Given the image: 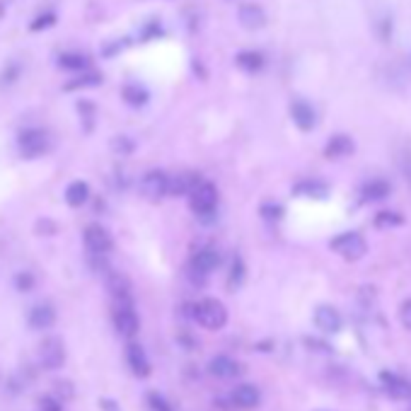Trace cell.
I'll use <instances>...</instances> for the list:
<instances>
[{
	"label": "cell",
	"instance_id": "1",
	"mask_svg": "<svg viewBox=\"0 0 411 411\" xmlns=\"http://www.w3.org/2000/svg\"><path fill=\"white\" fill-rule=\"evenodd\" d=\"M189 206L201 223H213L218 208V189L211 182H196V187L189 192Z\"/></svg>",
	"mask_w": 411,
	"mask_h": 411
},
{
	"label": "cell",
	"instance_id": "2",
	"mask_svg": "<svg viewBox=\"0 0 411 411\" xmlns=\"http://www.w3.org/2000/svg\"><path fill=\"white\" fill-rule=\"evenodd\" d=\"M192 317L199 327H204L208 331H218L228 324V310H225V305L216 298H204L199 300V303H194Z\"/></svg>",
	"mask_w": 411,
	"mask_h": 411
},
{
	"label": "cell",
	"instance_id": "3",
	"mask_svg": "<svg viewBox=\"0 0 411 411\" xmlns=\"http://www.w3.org/2000/svg\"><path fill=\"white\" fill-rule=\"evenodd\" d=\"M329 249L336 251V254L346 261H358L368 254V242L360 232L348 230V232H339V235L329 242Z\"/></svg>",
	"mask_w": 411,
	"mask_h": 411
},
{
	"label": "cell",
	"instance_id": "4",
	"mask_svg": "<svg viewBox=\"0 0 411 411\" xmlns=\"http://www.w3.org/2000/svg\"><path fill=\"white\" fill-rule=\"evenodd\" d=\"M170 180H172V177L165 175L162 170H150V172H145V175L140 177L138 189L148 201H160L170 194Z\"/></svg>",
	"mask_w": 411,
	"mask_h": 411
},
{
	"label": "cell",
	"instance_id": "5",
	"mask_svg": "<svg viewBox=\"0 0 411 411\" xmlns=\"http://www.w3.org/2000/svg\"><path fill=\"white\" fill-rule=\"evenodd\" d=\"M220 266V254L216 249H199L192 256V264H189V274L196 283H204V281Z\"/></svg>",
	"mask_w": 411,
	"mask_h": 411
},
{
	"label": "cell",
	"instance_id": "6",
	"mask_svg": "<svg viewBox=\"0 0 411 411\" xmlns=\"http://www.w3.org/2000/svg\"><path fill=\"white\" fill-rule=\"evenodd\" d=\"M114 327L124 339H133L140 329V320L133 310V303H114Z\"/></svg>",
	"mask_w": 411,
	"mask_h": 411
},
{
	"label": "cell",
	"instance_id": "7",
	"mask_svg": "<svg viewBox=\"0 0 411 411\" xmlns=\"http://www.w3.org/2000/svg\"><path fill=\"white\" fill-rule=\"evenodd\" d=\"M39 363L46 370H58V368L66 365V346L63 341L51 336V339L41 341L39 346Z\"/></svg>",
	"mask_w": 411,
	"mask_h": 411
},
{
	"label": "cell",
	"instance_id": "8",
	"mask_svg": "<svg viewBox=\"0 0 411 411\" xmlns=\"http://www.w3.org/2000/svg\"><path fill=\"white\" fill-rule=\"evenodd\" d=\"M17 145H20V152L24 157H39L48 150V133L41 131V128L24 131L17 138Z\"/></svg>",
	"mask_w": 411,
	"mask_h": 411
},
{
	"label": "cell",
	"instance_id": "9",
	"mask_svg": "<svg viewBox=\"0 0 411 411\" xmlns=\"http://www.w3.org/2000/svg\"><path fill=\"white\" fill-rule=\"evenodd\" d=\"M380 385H383L385 395H390L392 400H397V402L411 400V380L397 375V373L383 370L380 373Z\"/></svg>",
	"mask_w": 411,
	"mask_h": 411
},
{
	"label": "cell",
	"instance_id": "10",
	"mask_svg": "<svg viewBox=\"0 0 411 411\" xmlns=\"http://www.w3.org/2000/svg\"><path fill=\"white\" fill-rule=\"evenodd\" d=\"M112 235H109L107 228H102L100 223H90L85 228V247H88L95 256H104L109 249H112Z\"/></svg>",
	"mask_w": 411,
	"mask_h": 411
},
{
	"label": "cell",
	"instance_id": "11",
	"mask_svg": "<svg viewBox=\"0 0 411 411\" xmlns=\"http://www.w3.org/2000/svg\"><path fill=\"white\" fill-rule=\"evenodd\" d=\"M208 373H211L213 378L218 380H235L242 375V365L237 363L235 358H230V355H213L211 360H208Z\"/></svg>",
	"mask_w": 411,
	"mask_h": 411
},
{
	"label": "cell",
	"instance_id": "12",
	"mask_svg": "<svg viewBox=\"0 0 411 411\" xmlns=\"http://www.w3.org/2000/svg\"><path fill=\"white\" fill-rule=\"evenodd\" d=\"M126 363H128V368H131V373L136 378H148L150 375L148 353H145V348L140 346L138 341H131L126 346Z\"/></svg>",
	"mask_w": 411,
	"mask_h": 411
},
{
	"label": "cell",
	"instance_id": "13",
	"mask_svg": "<svg viewBox=\"0 0 411 411\" xmlns=\"http://www.w3.org/2000/svg\"><path fill=\"white\" fill-rule=\"evenodd\" d=\"M291 119L300 131H312V128L317 126V112L312 109V104L305 100L291 102Z\"/></svg>",
	"mask_w": 411,
	"mask_h": 411
},
{
	"label": "cell",
	"instance_id": "14",
	"mask_svg": "<svg viewBox=\"0 0 411 411\" xmlns=\"http://www.w3.org/2000/svg\"><path fill=\"white\" fill-rule=\"evenodd\" d=\"M230 404L237 409H256L261 404V392L254 385H237L235 390L230 392Z\"/></svg>",
	"mask_w": 411,
	"mask_h": 411
},
{
	"label": "cell",
	"instance_id": "15",
	"mask_svg": "<svg viewBox=\"0 0 411 411\" xmlns=\"http://www.w3.org/2000/svg\"><path fill=\"white\" fill-rule=\"evenodd\" d=\"M237 17H240V24L244 29H261L266 27V12H264L261 5L256 3H242L240 10H237Z\"/></svg>",
	"mask_w": 411,
	"mask_h": 411
},
{
	"label": "cell",
	"instance_id": "16",
	"mask_svg": "<svg viewBox=\"0 0 411 411\" xmlns=\"http://www.w3.org/2000/svg\"><path fill=\"white\" fill-rule=\"evenodd\" d=\"M315 327L324 331V334H336L341 329V315L331 305H320L315 310Z\"/></svg>",
	"mask_w": 411,
	"mask_h": 411
},
{
	"label": "cell",
	"instance_id": "17",
	"mask_svg": "<svg viewBox=\"0 0 411 411\" xmlns=\"http://www.w3.org/2000/svg\"><path fill=\"white\" fill-rule=\"evenodd\" d=\"M293 194L300 196V199H317L324 201L329 196V187L320 180H303L293 187Z\"/></svg>",
	"mask_w": 411,
	"mask_h": 411
},
{
	"label": "cell",
	"instance_id": "18",
	"mask_svg": "<svg viewBox=\"0 0 411 411\" xmlns=\"http://www.w3.org/2000/svg\"><path fill=\"white\" fill-rule=\"evenodd\" d=\"M351 152H353V140L351 136H343V133L331 136L329 143L324 145V157H327V160H341V157L351 155Z\"/></svg>",
	"mask_w": 411,
	"mask_h": 411
},
{
	"label": "cell",
	"instance_id": "19",
	"mask_svg": "<svg viewBox=\"0 0 411 411\" xmlns=\"http://www.w3.org/2000/svg\"><path fill=\"white\" fill-rule=\"evenodd\" d=\"M107 286H109V293H112L114 303H133L131 283H128V281L121 274H109Z\"/></svg>",
	"mask_w": 411,
	"mask_h": 411
},
{
	"label": "cell",
	"instance_id": "20",
	"mask_svg": "<svg viewBox=\"0 0 411 411\" xmlns=\"http://www.w3.org/2000/svg\"><path fill=\"white\" fill-rule=\"evenodd\" d=\"M392 192V187L385 180H370L363 184V189H360V196H363L365 204H375V201H383L387 199Z\"/></svg>",
	"mask_w": 411,
	"mask_h": 411
},
{
	"label": "cell",
	"instance_id": "21",
	"mask_svg": "<svg viewBox=\"0 0 411 411\" xmlns=\"http://www.w3.org/2000/svg\"><path fill=\"white\" fill-rule=\"evenodd\" d=\"M53 322H56V310L46 303L36 305V308L29 312V324H32L34 329H48Z\"/></svg>",
	"mask_w": 411,
	"mask_h": 411
},
{
	"label": "cell",
	"instance_id": "22",
	"mask_svg": "<svg viewBox=\"0 0 411 411\" xmlns=\"http://www.w3.org/2000/svg\"><path fill=\"white\" fill-rule=\"evenodd\" d=\"M90 199V187L85 182H73L68 184V189H66V201H68V206H83L88 204Z\"/></svg>",
	"mask_w": 411,
	"mask_h": 411
},
{
	"label": "cell",
	"instance_id": "23",
	"mask_svg": "<svg viewBox=\"0 0 411 411\" xmlns=\"http://www.w3.org/2000/svg\"><path fill=\"white\" fill-rule=\"evenodd\" d=\"M121 95H124L126 104H131V107H143V104L150 100L148 90H145V88H140L138 83H128V85H124V90H121Z\"/></svg>",
	"mask_w": 411,
	"mask_h": 411
},
{
	"label": "cell",
	"instance_id": "24",
	"mask_svg": "<svg viewBox=\"0 0 411 411\" xmlns=\"http://www.w3.org/2000/svg\"><path fill=\"white\" fill-rule=\"evenodd\" d=\"M235 63L240 66L242 71L256 73V71L264 68V56H261L259 51H240V53L235 56Z\"/></svg>",
	"mask_w": 411,
	"mask_h": 411
},
{
	"label": "cell",
	"instance_id": "25",
	"mask_svg": "<svg viewBox=\"0 0 411 411\" xmlns=\"http://www.w3.org/2000/svg\"><path fill=\"white\" fill-rule=\"evenodd\" d=\"M61 68H68V71H85L90 66V58L85 53H63L58 58Z\"/></svg>",
	"mask_w": 411,
	"mask_h": 411
},
{
	"label": "cell",
	"instance_id": "26",
	"mask_svg": "<svg viewBox=\"0 0 411 411\" xmlns=\"http://www.w3.org/2000/svg\"><path fill=\"white\" fill-rule=\"evenodd\" d=\"M404 218L395 211H380L375 216V228H400Z\"/></svg>",
	"mask_w": 411,
	"mask_h": 411
},
{
	"label": "cell",
	"instance_id": "27",
	"mask_svg": "<svg viewBox=\"0 0 411 411\" xmlns=\"http://www.w3.org/2000/svg\"><path fill=\"white\" fill-rule=\"evenodd\" d=\"M230 288L235 291V288H240L244 283V261L240 256H235V261H232V269H230Z\"/></svg>",
	"mask_w": 411,
	"mask_h": 411
},
{
	"label": "cell",
	"instance_id": "28",
	"mask_svg": "<svg viewBox=\"0 0 411 411\" xmlns=\"http://www.w3.org/2000/svg\"><path fill=\"white\" fill-rule=\"evenodd\" d=\"M102 83V76L100 73H90V76H80L78 80H73L66 85V90H78V88H95V85Z\"/></svg>",
	"mask_w": 411,
	"mask_h": 411
},
{
	"label": "cell",
	"instance_id": "29",
	"mask_svg": "<svg viewBox=\"0 0 411 411\" xmlns=\"http://www.w3.org/2000/svg\"><path fill=\"white\" fill-rule=\"evenodd\" d=\"M148 407L152 411H175L172 409V404L165 400L160 392H148Z\"/></svg>",
	"mask_w": 411,
	"mask_h": 411
},
{
	"label": "cell",
	"instance_id": "30",
	"mask_svg": "<svg viewBox=\"0 0 411 411\" xmlns=\"http://www.w3.org/2000/svg\"><path fill=\"white\" fill-rule=\"evenodd\" d=\"M261 216L266 220H281L283 218V206L279 204H264L261 206Z\"/></svg>",
	"mask_w": 411,
	"mask_h": 411
},
{
	"label": "cell",
	"instance_id": "31",
	"mask_svg": "<svg viewBox=\"0 0 411 411\" xmlns=\"http://www.w3.org/2000/svg\"><path fill=\"white\" fill-rule=\"evenodd\" d=\"M39 409H41V411H63L61 402L56 400V397H51V395L41 397V400H39Z\"/></svg>",
	"mask_w": 411,
	"mask_h": 411
},
{
	"label": "cell",
	"instance_id": "32",
	"mask_svg": "<svg viewBox=\"0 0 411 411\" xmlns=\"http://www.w3.org/2000/svg\"><path fill=\"white\" fill-rule=\"evenodd\" d=\"M400 320H402L404 327L411 329V298H409V300H404V303H402V308H400Z\"/></svg>",
	"mask_w": 411,
	"mask_h": 411
},
{
	"label": "cell",
	"instance_id": "33",
	"mask_svg": "<svg viewBox=\"0 0 411 411\" xmlns=\"http://www.w3.org/2000/svg\"><path fill=\"white\" fill-rule=\"evenodd\" d=\"M32 286H34L32 274H20V276H17V288H20V291H29Z\"/></svg>",
	"mask_w": 411,
	"mask_h": 411
},
{
	"label": "cell",
	"instance_id": "34",
	"mask_svg": "<svg viewBox=\"0 0 411 411\" xmlns=\"http://www.w3.org/2000/svg\"><path fill=\"white\" fill-rule=\"evenodd\" d=\"M53 20H56V17H53V15H41V17H39V20H36V22L32 24V29H34V32H36V29H44V27H51V24H53Z\"/></svg>",
	"mask_w": 411,
	"mask_h": 411
},
{
	"label": "cell",
	"instance_id": "35",
	"mask_svg": "<svg viewBox=\"0 0 411 411\" xmlns=\"http://www.w3.org/2000/svg\"><path fill=\"white\" fill-rule=\"evenodd\" d=\"M100 409L102 411H121L119 404H116L114 400H109V397H102V400H100Z\"/></svg>",
	"mask_w": 411,
	"mask_h": 411
}]
</instances>
